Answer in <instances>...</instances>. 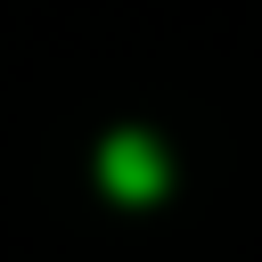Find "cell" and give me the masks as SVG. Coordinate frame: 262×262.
I'll list each match as a JSON object with an SVG mask.
<instances>
[{"label": "cell", "instance_id": "cell-1", "mask_svg": "<svg viewBox=\"0 0 262 262\" xmlns=\"http://www.w3.org/2000/svg\"><path fill=\"white\" fill-rule=\"evenodd\" d=\"M98 172H106V180H115V196H131V205L164 188V156H156L139 131H115V139H106V156H98Z\"/></svg>", "mask_w": 262, "mask_h": 262}]
</instances>
